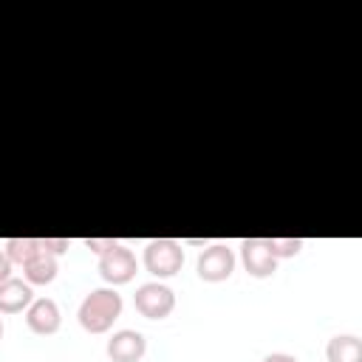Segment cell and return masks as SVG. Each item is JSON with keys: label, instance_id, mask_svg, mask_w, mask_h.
Returning a JSON list of instances; mask_svg holds the SVG:
<instances>
[{"label": "cell", "instance_id": "cell-1", "mask_svg": "<svg viewBox=\"0 0 362 362\" xmlns=\"http://www.w3.org/2000/svg\"><path fill=\"white\" fill-rule=\"evenodd\" d=\"M122 294L116 291V288H93L85 300H82V305H79V311H76V317H79V325L88 331V334H105V331H110V325L119 320V314H122Z\"/></svg>", "mask_w": 362, "mask_h": 362}, {"label": "cell", "instance_id": "cell-2", "mask_svg": "<svg viewBox=\"0 0 362 362\" xmlns=\"http://www.w3.org/2000/svg\"><path fill=\"white\" fill-rule=\"evenodd\" d=\"M184 266V249L173 238H156L144 246V269L153 277H173Z\"/></svg>", "mask_w": 362, "mask_h": 362}, {"label": "cell", "instance_id": "cell-3", "mask_svg": "<svg viewBox=\"0 0 362 362\" xmlns=\"http://www.w3.org/2000/svg\"><path fill=\"white\" fill-rule=\"evenodd\" d=\"M133 305L141 317L147 320H164L173 308H175V294L170 286L153 280V283H141L133 294Z\"/></svg>", "mask_w": 362, "mask_h": 362}, {"label": "cell", "instance_id": "cell-4", "mask_svg": "<svg viewBox=\"0 0 362 362\" xmlns=\"http://www.w3.org/2000/svg\"><path fill=\"white\" fill-rule=\"evenodd\" d=\"M195 272H198V277L206 280V283L229 280L232 272H235V252H232L226 243H212V246H206V249L198 255Z\"/></svg>", "mask_w": 362, "mask_h": 362}, {"label": "cell", "instance_id": "cell-5", "mask_svg": "<svg viewBox=\"0 0 362 362\" xmlns=\"http://www.w3.org/2000/svg\"><path fill=\"white\" fill-rule=\"evenodd\" d=\"M139 263H136V255L124 246V243H116L113 249H107L105 255H99V274L105 283L110 286H122V283H130L133 274H136Z\"/></svg>", "mask_w": 362, "mask_h": 362}, {"label": "cell", "instance_id": "cell-6", "mask_svg": "<svg viewBox=\"0 0 362 362\" xmlns=\"http://www.w3.org/2000/svg\"><path fill=\"white\" fill-rule=\"evenodd\" d=\"M240 260L252 277H272L277 272V260L272 257L266 238H246L240 240Z\"/></svg>", "mask_w": 362, "mask_h": 362}, {"label": "cell", "instance_id": "cell-7", "mask_svg": "<svg viewBox=\"0 0 362 362\" xmlns=\"http://www.w3.org/2000/svg\"><path fill=\"white\" fill-rule=\"evenodd\" d=\"M59 322H62V314H59V305L51 297H40V300H34L25 308V325L34 334H40V337L57 334L59 331Z\"/></svg>", "mask_w": 362, "mask_h": 362}, {"label": "cell", "instance_id": "cell-8", "mask_svg": "<svg viewBox=\"0 0 362 362\" xmlns=\"http://www.w3.org/2000/svg\"><path fill=\"white\" fill-rule=\"evenodd\" d=\"M144 354H147V339L133 328H122L107 339L110 362H139Z\"/></svg>", "mask_w": 362, "mask_h": 362}, {"label": "cell", "instance_id": "cell-9", "mask_svg": "<svg viewBox=\"0 0 362 362\" xmlns=\"http://www.w3.org/2000/svg\"><path fill=\"white\" fill-rule=\"evenodd\" d=\"M34 303V291L25 280L8 277L0 283V314H20Z\"/></svg>", "mask_w": 362, "mask_h": 362}, {"label": "cell", "instance_id": "cell-10", "mask_svg": "<svg viewBox=\"0 0 362 362\" xmlns=\"http://www.w3.org/2000/svg\"><path fill=\"white\" fill-rule=\"evenodd\" d=\"M328 362H362V339L354 334L331 337L325 345Z\"/></svg>", "mask_w": 362, "mask_h": 362}, {"label": "cell", "instance_id": "cell-11", "mask_svg": "<svg viewBox=\"0 0 362 362\" xmlns=\"http://www.w3.org/2000/svg\"><path fill=\"white\" fill-rule=\"evenodd\" d=\"M57 272H59V263L48 252H40L34 260H28L23 266V274H25V283L28 286H45V283H51L57 277Z\"/></svg>", "mask_w": 362, "mask_h": 362}, {"label": "cell", "instance_id": "cell-12", "mask_svg": "<svg viewBox=\"0 0 362 362\" xmlns=\"http://www.w3.org/2000/svg\"><path fill=\"white\" fill-rule=\"evenodd\" d=\"M3 252H6V257H8L11 263L25 266V263L34 260L42 249H40V238H8Z\"/></svg>", "mask_w": 362, "mask_h": 362}, {"label": "cell", "instance_id": "cell-13", "mask_svg": "<svg viewBox=\"0 0 362 362\" xmlns=\"http://www.w3.org/2000/svg\"><path fill=\"white\" fill-rule=\"evenodd\" d=\"M266 246H269L272 257L280 260V257H294L303 249V240L300 238H266Z\"/></svg>", "mask_w": 362, "mask_h": 362}, {"label": "cell", "instance_id": "cell-14", "mask_svg": "<svg viewBox=\"0 0 362 362\" xmlns=\"http://www.w3.org/2000/svg\"><path fill=\"white\" fill-rule=\"evenodd\" d=\"M68 246H71V240H68V238H40V249H42V252H48V255H54V257L65 255V252H68Z\"/></svg>", "mask_w": 362, "mask_h": 362}, {"label": "cell", "instance_id": "cell-15", "mask_svg": "<svg viewBox=\"0 0 362 362\" xmlns=\"http://www.w3.org/2000/svg\"><path fill=\"white\" fill-rule=\"evenodd\" d=\"M119 240H113V238H85V246L90 249V252H96V255H105L107 249H113Z\"/></svg>", "mask_w": 362, "mask_h": 362}, {"label": "cell", "instance_id": "cell-16", "mask_svg": "<svg viewBox=\"0 0 362 362\" xmlns=\"http://www.w3.org/2000/svg\"><path fill=\"white\" fill-rule=\"evenodd\" d=\"M8 277H11V260H8V257H6V252L0 249V283H3V280H8Z\"/></svg>", "mask_w": 362, "mask_h": 362}, {"label": "cell", "instance_id": "cell-17", "mask_svg": "<svg viewBox=\"0 0 362 362\" xmlns=\"http://www.w3.org/2000/svg\"><path fill=\"white\" fill-rule=\"evenodd\" d=\"M263 362H297L291 354H269Z\"/></svg>", "mask_w": 362, "mask_h": 362}, {"label": "cell", "instance_id": "cell-18", "mask_svg": "<svg viewBox=\"0 0 362 362\" xmlns=\"http://www.w3.org/2000/svg\"><path fill=\"white\" fill-rule=\"evenodd\" d=\"M0 339H3V320H0Z\"/></svg>", "mask_w": 362, "mask_h": 362}]
</instances>
